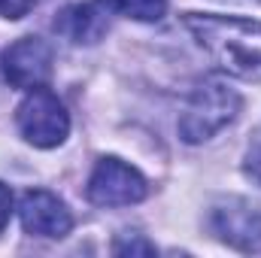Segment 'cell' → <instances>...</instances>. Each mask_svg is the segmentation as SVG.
I'll return each instance as SVG.
<instances>
[{"instance_id":"cell-1","label":"cell","mask_w":261,"mask_h":258,"mask_svg":"<svg viewBox=\"0 0 261 258\" xmlns=\"http://www.w3.org/2000/svg\"><path fill=\"white\" fill-rule=\"evenodd\" d=\"M182 24L195 34L200 49L222 73L261 82V21L240 15L186 12Z\"/></svg>"},{"instance_id":"cell-2","label":"cell","mask_w":261,"mask_h":258,"mask_svg":"<svg viewBox=\"0 0 261 258\" xmlns=\"http://www.w3.org/2000/svg\"><path fill=\"white\" fill-rule=\"evenodd\" d=\"M237 113H240V94L216 79H206L192 91L179 116V137L186 143H203L216 137L225 125H231Z\"/></svg>"},{"instance_id":"cell-3","label":"cell","mask_w":261,"mask_h":258,"mask_svg":"<svg viewBox=\"0 0 261 258\" xmlns=\"http://www.w3.org/2000/svg\"><path fill=\"white\" fill-rule=\"evenodd\" d=\"M15 125L21 131V137L34 143L37 149H52L67 140L70 116H67L64 104L58 100V94L40 85V88H31V94L18 104Z\"/></svg>"},{"instance_id":"cell-4","label":"cell","mask_w":261,"mask_h":258,"mask_svg":"<svg viewBox=\"0 0 261 258\" xmlns=\"http://www.w3.org/2000/svg\"><path fill=\"white\" fill-rule=\"evenodd\" d=\"M85 194L97 207H130L149 194V183L137 167L110 155V158H100L97 167L91 170Z\"/></svg>"},{"instance_id":"cell-5","label":"cell","mask_w":261,"mask_h":258,"mask_svg":"<svg viewBox=\"0 0 261 258\" xmlns=\"http://www.w3.org/2000/svg\"><path fill=\"white\" fill-rule=\"evenodd\" d=\"M210 231L240 252H261V207L246 197H222L210 210Z\"/></svg>"},{"instance_id":"cell-6","label":"cell","mask_w":261,"mask_h":258,"mask_svg":"<svg viewBox=\"0 0 261 258\" xmlns=\"http://www.w3.org/2000/svg\"><path fill=\"white\" fill-rule=\"evenodd\" d=\"M55 52L43 37H21L3 52V76L12 88H40L52 76Z\"/></svg>"},{"instance_id":"cell-7","label":"cell","mask_w":261,"mask_h":258,"mask_svg":"<svg viewBox=\"0 0 261 258\" xmlns=\"http://www.w3.org/2000/svg\"><path fill=\"white\" fill-rule=\"evenodd\" d=\"M18 219L24 234L34 237H67L73 228V213L58 194L46 189H28L18 200Z\"/></svg>"},{"instance_id":"cell-8","label":"cell","mask_w":261,"mask_h":258,"mask_svg":"<svg viewBox=\"0 0 261 258\" xmlns=\"http://www.w3.org/2000/svg\"><path fill=\"white\" fill-rule=\"evenodd\" d=\"M107 28H110V18H107L103 0L73 3V6L61 9V15L55 18V31H58L61 37H67L70 43H79V46H82V43L91 46V43L103 40Z\"/></svg>"},{"instance_id":"cell-9","label":"cell","mask_w":261,"mask_h":258,"mask_svg":"<svg viewBox=\"0 0 261 258\" xmlns=\"http://www.w3.org/2000/svg\"><path fill=\"white\" fill-rule=\"evenodd\" d=\"M113 3L137 21H158L167 9V0H113Z\"/></svg>"},{"instance_id":"cell-10","label":"cell","mask_w":261,"mask_h":258,"mask_svg":"<svg viewBox=\"0 0 261 258\" xmlns=\"http://www.w3.org/2000/svg\"><path fill=\"white\" fill-rule=\"evenodd\" d=\"M113 252H119V255H128V252H140V255H155L158 249H155V243H149V240H143L140 234H122L116 243H113Z\"/></svg>"},{"instance_id":"cell-11","label":"cell","mask_w":261,"mask_h":258,"mask_svg":"<svg viewBox=\"0 0 261 258\" xmlns=\"http://www.w3.org/2000/svg\"><path fill=\"white\" fill-rule=\"evenodd\" d=\"M243 167H246V176L261 186V128L252 134V143H249V152H246V164Z\"/></svg>"},{"instance_id":"cell-12","label":"cell","mask_w":261,"mask_h":258,"mask_svg":"<svg viewBox=\"0 0 261 258\" xmlns=\"http://www.w3.org/2000/svg\"><path fill=\"white\" fill-rule=\"evenodd\" d=\"M34 6H37V0H0V15L3 18H24Z\"/></svg>"},{"instance_id":"cell-13","label":"cell","mask_w":261,"mask_h":258,"mask_svg":"<svg viewBox=\"0 0 261 258\" xmlns=\"http://www.w3.org/2000/svg\"><path fill=\"white\" fill-rule=\"evenodd\" d=\"M9 213H12V192L0 183V234H3V228L9 222Z\"/></svg>"}]
</instances>
